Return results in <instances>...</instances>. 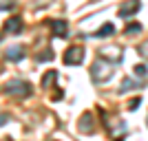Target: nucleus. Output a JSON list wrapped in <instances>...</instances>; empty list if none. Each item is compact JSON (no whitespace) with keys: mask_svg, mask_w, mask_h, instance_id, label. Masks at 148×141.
<instances>
[{"mask_svg":"<svg viewBox=\"0 0 148 141\" xmlns=\"http://www.w3.org/2000/svg\"><path fill=\"white\" fill-rule=\"evenodd\" d=\"M133 73H135L137 77H146V75H148V68L144 66V64H137V66L133 68Z\"/></svg>","mask_w":148,"mask_h":141,"instance_id":"13","label":"nucleus"},{"mask_svg":"<svg viewBox=\"0 0 148 141\" xmlns=\"http://www.w3.org/2000/svg\"><path fill=\"white\" fill-rule=\"evenodd\" d=\"M91 77H93V82H97V84L108 82L113 77V64L108 60H104V57H97L91 66Z\"/></svg>","mask_w":148,"mask_h":141,"instance_id":"1","label":"nucleus"},{"mask_svg":"<svg viewBox=\"0 0 148 141\" xmlns=\"http://www.w3.org/2000/svg\"><path fill=\"white\" fill-rule=\"evenodd\" d=\"M5 57H7L9 62H20L22 57H25V46H20V44L9 46V49L5 51Z\"/></svg>","mask_w":148,"mask_h":141,"instance_id":"5","label":"nucleus"},{"mask_svg":"<svg viewBox=\"0 0 148 141\" xmlns=\"http://www.w3.org/2000/svg\"><path fill=\"white\" fill-rule=\"evenodd\" d=\"M139 31H142V25H139V22H130L124 33H126V35H133V33H139Z\"/></svg>","mask_w":148,"mask_h":141,"instance_id":"12","label":"nucleus"},{"mask_svg":"<svg viewBox=\"0 0 148 141\" xmlns=\"http://www.w3.org/2000/svg\"><path fill=\"white\" fill-rule=\"evenodd\" d=\"M82 62H84V49L82 46H71L64 53V64H69V66H77Z\"/></svg>","mask_w":148,"mask_h":141,"instance_id":"3","label":"nucleus"},{"mask_svg":"<svg viewBox=\"0 0 148 141\" xmlns=\"http://www.w3.org/2000/svg\"><path fill=\"white\" fill-rule=\"evenodd\" d=\"M51 29H53V35L56 37H66L69 27H66L64 20H51Z\"/></svg>","mask_w":148,"mask_h":141,"instance_id":"6","label":"nucleus"},{"mask_svg":"<svg viewBox=\"0 0 148 141\" xmlns=\"http://www.w3.org/2000/svg\"><path fill=\"white\" fill-rule=\"evenodd\" d=\"M58 80V71H47V75L42 77V88H51V84Z\"/></svg>","mask_w":148,"mask_h":141,"instance_id":"10","label":"nucleus"},{"mask_svg":"<svg viewBox=\"0 0 148 141\" xmlns=\"http://www.w3.org/2000/svg\"><path fill=\"white\" fill-rule=\"evenodd\" d=\"M5 29L9 31V33H20V31H22V18H18V16H16V18H9L5 22Z\"/></svg>","mask_w":148,"mask_h":141,"instance_id":"7","label":"nucleus"},{"mask_svg":"<svg viewBox=\"0 0 148 141\" xmlns=\"http://www.w3.org/2000/svg\"><path fill=\"white\" fill-rule=\"evenodd\" d=\"M95 35H97V37H108V35H115V25L106 22V25L102 27V29H99L97 33H95Z\"/></svg>","mask_w":148,"mask_h":141,"instance_id":"9","label":"nucleus"},{"mask_svg":"<svg viewBox=\"0 0 148 141\" xmlns=\"http://www.w3.org/2000/svg\"><path fill=\"white\" fill-rule=\"evenodd\" d=\"M91 121H93L91 112H84V115H82V119H80V130L84 132V135H91V132H93V126H91Z\"/></svg>","mask_w":148,"mask_h":141,"instance_id":"8","label":"nucleus"},{"mask_svg":"<svg viewBox=\"0 0 148 141\" xmlns=\"http://www.w3.org/2000/svg\"><path fill=\"white\" fill-rule=\"evenodd\" d=\"M13 2L11 0H0V11H7V9H11Z\"/></svg>","mask_w":148,"mask_h":141,"instance_id":"15","label":"nucleus"},{"mask_svg":"<svg viewBox=\"0 0 148 141\" xmlns=\"http://www.w3.org/2000/svg\"><path fill=\"white\" fill-rule=\"evenodd\" d=\"M139 104H142V99H139V97L130 99V101H128V110H137V108H139Z\"/></svg>","mask_w":148,"mask_h":141,"instance_id":"14","label":"nucleus"},{"mask_svg":"<svg viewBox=\"0 0 148 141\" xmlns=\"http://www.w3.org/2000/svg\"><path fill=\"white\" fill-rule=\"evenodd\" d=\"M139 7H142V5H139V0H128V2H124V5L119 7L117 16H119V18H126V20H128V18H133V16L139 11Z\"/></svg>","mask_w":148,"mask_h":141,"instance_id":"4","label":"nucleus"},{"mask_svg":"<svg viewBox=\"0 0 148 141\" xmlns=\"http://www.w3.org/2000/svg\"><path fill=\"white\" fill-rule=\"evenodd\" d=\"M5 93L13 97H29L31 95V84L25 80H11L5 84Z\"/></svg>","mask_w":148,"mask_h":141,"instance_id":"2","label":"nucleus"},{"mask_svg":"<svg viewBox=\"0 0 148 141\" xmlns=\"http://www.w3.org/2000/svg\"><path fill=\"white\" fill-rule=\"evenodd\" d=\"M130 88H137V82L133 80V77H126V80L122 82V88H119V93H128Z\"/></svg>","mask_w":148,"mask_h":141,"instance_id":"11","label":"nucleus"},{"mask_svg":"<svg viewBox=\"0 0 148 141\" xmlns=\"http://www.w3.org/2000/svg\"><path fill=\"white\" fill-rule=\"evenodd\" d=\"M7 119H9V117H7L5 112H0V126H5V123H7Z\"/></svg>","mask_w":148,"mask_h":141,"instance_id":"16","label":"nucleus"}]
</instances>
